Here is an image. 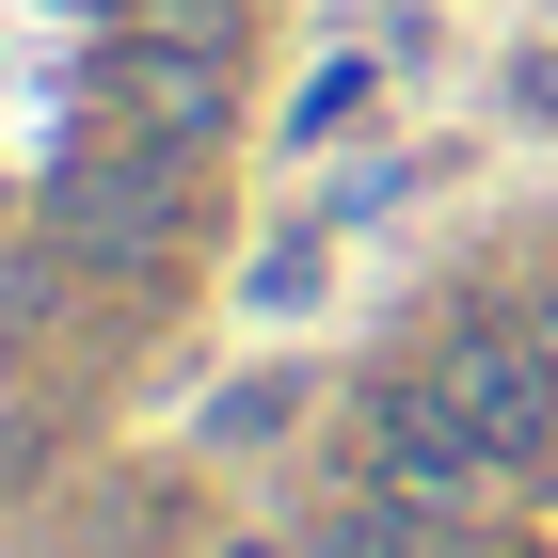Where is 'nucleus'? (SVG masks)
<instances>
[{
	"label": "nucleus",
	"instance_id": "nucleus-1",
	"mask_svg": "<svg viewBox=\"0 0 558 558\" xmlns=\"http://www.w3.org/2000/svg\"><path fill=\"white\" fill-rule=\"evenodd\" d=\"M430 384L463 399V430H478L511 478L558 463V319H543V303H478V319H447V336H430Z\"/></svg>",
	"mask_w": 558,
	"mask_h": 558
},
{
	"label": "nucleus",
	"instance_id": "nucleus-2",
	"mask_svg": "<svg viewBox=\"0 0 558 558\" xmlns=\"http://www.w3.org/2000/svg\"><path fill=\"white\" fill-rule=\"evenodd\" d=\"M48 240H64L81 271H160V240H175V144H144V129L81 144V160L48 175Z\"/></svg>",
	"mask_w": 558,
	"mask_h": 558
},
{
	"label": "nucleus",
	"instance_id": "nucleus-3",
	"mask_svg": "<svg viewBox=\"0 0 558 558\" xmlns=\"http://www.w3.org/2000/svg\"><path fill=\"white\" fill-rule=\"evenodd\" d=\"M96 96H112V129H144V144H223L240 129V33H175V16H144L112 64H96Z\"/></svg>",
	"mask_w": 558,
	"mask_h": 558
},
{
	"label": "nucleus",
	"instance_id": "nucleus-4",
	"mask_svg": "<svg viewBox=\"0 0 558 558\" xmlns=\"http://www.w3.org/2000/svg\"><path fill=\"white\" fill-rule=\"evenodd\" d=\"M367 478H384V495H415V511H447V526H478L495 495H511V463L463 430V399L430 384V367H399V384L367 399Z\"/></svg>",
	"mask_w": 558,
	"mask_h": 558
},
{
	"label": "nucleus",
	"instance_id": "nucleus-5",
	"mask_svg": "<svg viewBox=\"0 0 558 558\" xmlns=\"http://www.w3.org/2000/svg\"><path fill=\"white\" fill-rule=\"evenodd\" d=\"M33 303H48V271H0V336H16V319H33Z\"/></svg>",
	"mask_w": 558,
	"mask_h": 558
},
{
	"label": "nucleus",
	"instance_id": "nucleus-6",
	"mask_svg": "<svg viewBox=\"0 0 558 558\" xmlns=\"http://www.w3.org/2000/svg\"><path fill=\"white\" fill-rule=\"evenodd\" d=\"M526 303H543V319H558V271H543V288H526Z\"/></svg>",
	"mask_w": 558,
	"mask_h": 558
}]
</instances>
